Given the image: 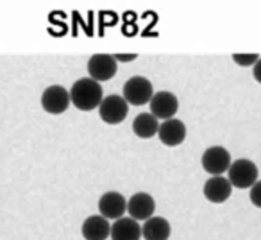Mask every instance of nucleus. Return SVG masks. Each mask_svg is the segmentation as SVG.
Masks as SVG:
<instances>
[{"label": "nucleus", "mask_w": 261, "mask_h": 240, "mask_svg": "<svg viewBox=\"0 0 261 240\" xmlns=\"http://www.w3.org/2000/svg\"><path fill=\"white\" fill-rule=\"evenodd\" d=\"M102 99H104V91L100 83L93 81L91 77L77 79L70 90V102L79 111H93L100 106Z\"/></svg>", "instance_id": "obj_1"}, {"label": "nucleus", "mask_w": 261, "mask_h": 240, "mask_svg": "<svg viewBox=\"0 0 261 240\" xmlns=\"http://www.w3.org/2000/svg\"><path fill=\"white\" fill-rule=\"evenodd\" d=\"M152 95H154L152 83L143 76L129 77V79L125 81V84H123V95L122 97L125 99L127 104L145 106L150 102Z\"/></svg>", "instance_id": "obj_2"}, {"label": "nucleus", "mask_w": 261, "mask_h": 240, "mask_svg": "<svg viewBox=\"0 0 261 240\" xmlns=\"http://www.w3.org/2000/svg\"><path fill=\"white\" fill-rule=\"evenodd\" d=\"M227 174H229L227 179H229V183H231V186L245 190V188H250V186L257 181L259 171H257V165L254 163V161L242 158V160L232 161Z\"/></svg>", "instance_id": "obj_3"}, {"label": "nucleus", "mask_w": 261, "mask_h": 240, "mask_svg": "<svg viewBox=\"0 0 261 240\" xmlns=\"http://www.w3.org/2000/svg\"><path fill=\"white\" fill-rule=\"evenodd\" d=\"M98 115H100L102 122L109 126H116L120 122L127 118L129 113V104L125 102V99L120 95H108L102 99L100 106H98Z\"/></svg>", "instance_id": "obj_4"}, {"label": "nucleus", "mask_w": 261, "mask_h": 240, "mask_svg": "<svg viewBox=\"0 0 261 240\" xmlns=\"http://www.w3.org/2000/svg\"><path fill=\"white\" fill-rule=\"evenodd\" d=\"M200 163H202V169L207 172V174L222 176L224 172L229 171L232 161H231V154H229V151L225 149V147L213 146V147H210V149L204 151Z\"/></svg>", "instance_id": "obj_5"}, {"label": "nucleus", "mask_w": 261, "mask_h": 240, "mask_svg": "<svg viewBox=\"0 0 261 240\" xmlns=\"http://www.w3.org/2000/svg\"><path fill=\"white\" fill-rule=\"evenodd\" d=\"M70 106V91L59 84L45 88L41 93V108L50 115H61Z\"/></svg>", "instance_id": "obj_6"}, {"label": "nucleus", "mask_w": 261, "mask_h": 240, "mask_svg": "<svg viewBox=\"0 0 261 240\" xmlns=\"http://www.w3.org/2000/svg\"><path fill=\"white\" fill-rule=\"evenodd\" d=\"M149 106H150V115H154L158 120H168V118H174V115L177 113L179 101L172 91L161 90V91H154Z\"/></svg>", "instance_id": "obj_7"}, {"label": "nucleus", "mask_w": 261, "mask_h": 240, "mask_svg": "<svg viewBox=\"0 0 261 240\" xmlns=\"http://www.w3.org/2000/svg\"><path fill=\"white\" fill-rule=\"evenodd\" d=\"M116 70H118V65H116L115 58L109 54H95L88 61V74H90L88 77H91L97 83L113 79Z\"/></svg>", "instance_id": "obj_8"}, {"label": "nucleus", "mask_w": 261, "mask_h": 240, "mask_svg": "<svg viewBox=\"0 0 261 240\" xmlns=\"http://www.w3.org/2000/svg\"><path fill=\"white\" fill-rule=\"evenodd\" d=\"M156 211V201L150 194L147 192H136L135 196L127 201V213L135 221H143L150 219Z\"/></svg>", "instance_id": "obj_9"}, {"label": "nucleus", "mask_w": 261, "mask_h": 240, "mask_svg": "<svg viewBox=\"0 0 261 240\" xmlns=\"http://www.w3.org/2000/svg\"><path fill=\"white\" fill-rule=\"evenodd\" d=\"M158 136L160 142L167 147H177L185 142L186 138V126L185 122H181L179 118H168L163 120L158 129Z\"/></svg>", "instance_id": "obj_10"}, {"label": "nucleus", "mask_w": 261, "mask_h": 240, "mask_svg": "<svg viewBox=\"0 0 261 240\" xmlns=\"http://www.w3.org/2000/svg\"><path fill=\"white\" fill-rule=\"evenodd\" d=\"M98 211L102 217H106L108 221H116V219L123 217V213L127 211V201L120 192H106L104 196L98 199Z\"/></svg>", "instance_id": "obj_11"}, {"label": "nucleus", "mask_w": 261, "mask_h": 240, "mask_svg": "<svg viewBox=\"0 0 261 240\" xmlns=\"http://www.w3.org/2000/svg\"><path fill=\"white\" fill-rule=\"evenodd\" d=\"M204 197H206L210 203H215V204H220V203H225V201L231 197V192H232V186L229 183L227 178L224 176H211L206 183H204Z\"/></svg>", "instance_id": "obj_12"}, {"label": "nucleus", "mask_w": 261, "mask_h": 240, "mask_svg": "<svg viewBox=\"0 0 261 240\" xmlns=\"http://www.w3.org/2000/svg\"><path fill=\"white\" fill-rule=\"evenodd\" d=\"M109 236L111 240H140L142 238V226L133 217H120L111 224Z\"/></svg>", "instance_id": "obj_13"}, {"label": "nucleus", "mask_w": 261, "mask_h": 240, "mask_svg": "<svg viewBox=\"0 0 261 240\" xmlns=\"http://www.w3.org/2000/svg\"><path fill=\"white\" fill-rule=\"evenodd\" d=\"M109 231H111V224L102 215H90L81 226L84 240H108Z\"/></svg>", "instance_id": "obj_14"}, {"label": "nucleus", "mask_w": 261, "mask_h": 240, "mask_svg": "<svg viewBox=\"0 0 261 240\" xmlns=\"http://www.w3.org/2000/svg\"><path fill=\"white\" fill-rule=\"evenodd\" d=\"M172 235V226L163 217H150L143 222L142 236L145 240H168Z\"/></svg>", "instance_id": "obj_15"}, {"label": "nucleus", "mask_w": 261, "mask_h": 240, "mask_svg": "<svg viewBox=\"0 0 261 240\" xmlns=\"http://www.w3.org/2000/svg\"><path fill=\"white\" fill-rule=\"evenodd\" d=\"M158 129H160V120L156 118L150 113H140L138 116L133 122V133H135L138 138H152L158 135Z\"/></svg>", "instance_id": "obj_16"}, {"label": "nucleus", "mask_w": 261, "mask_h": 240, "mask_svg": "<svg viewBox=\"0 0 261 240\" xmlns=\"http://www.w3.org/2000/svg\"><path fill=\"white\" fill-rule=\"evenodd\" d=\"M257 59H259L257 54H232V61L240 66H254Z\"/></svg>", "instance_id": "obj_17"}, {"label": "nucleus", "mask_w": 261, "mask_h": 240, "mask_svg": "<svg viewBox=\"0 0 261 240\" xmlns=\"http://www.w3.org/2000/svg\"><path fill=\"white\" fill-rule=\"evenodd\" d=\"M249 199L256 208H261V181H256L252 186H250Z\"/></svg>", "instance_id": "obj_18"}, {"label": "nucleus", "mask_w": 261, "mask_h": 240, "mask_svg": "<svg viewBox=\"0 0 261 240\" xmlns=\"http://www.w3.org/2000/svg\"><path fill=\"white\" fill-rule=\"evenodd\" d=\"M115 58L116 63H125V61H135L136 58H138V54H115L113 56Z\"/></svg>", "instance_id": "obj_19"}, {"label": "nucleus", "mask_w": 261, "mask_h": 240, "mask_svg": "<svg viewBox=\"0 0 261 240\" xmlns=\"http://www.w3.org/2000/svg\"><path fill=\"white\" fill-rule=\"evenodd\" d=\"M252 76H254V79H256L257 83L261 84V58L257 59L256 63H254V66H252Z\"/></svg>", "instance_id": "obj_20"}]
</instances>
